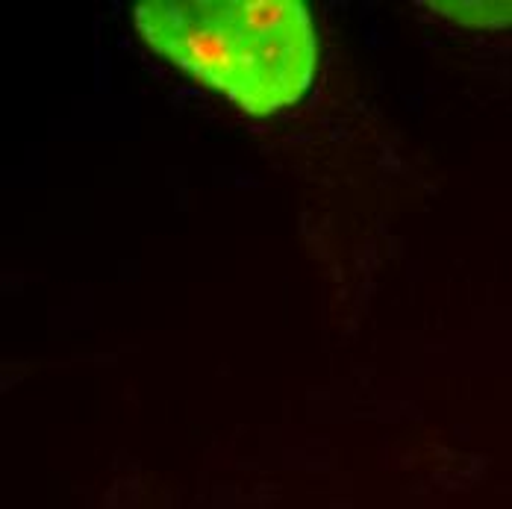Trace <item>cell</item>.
<instances>
[{"mask_svg": "<svg viewBox=\"0 0 512 509\" xmlns=\"http://www.w3.org/2000/svg\"><path fill=\"white\" fill-rule=\"evenodd\" d=\"M142 42L248 115L304 101L318 39L301 0H142L133 9Z\"/></svg>", "mask_w": 512, "mask_h": 509, "instance_id": "6da1fadb", "label": "cell"}, {"mask_svg": "<svg viewBox=\"0 0 512 509\" xmlns=\"http://www.w3.org/2000/svg\"><path fill=\"white\" fill-rule=\"evenodd\" d=\"M436 12L468 27H507L512 24V3H430Z\"/></svg>", "mask_w": 512, "mask_h": 509, "instance_id": "7a4b0ae2", "label": "cell"}]
</instances>
